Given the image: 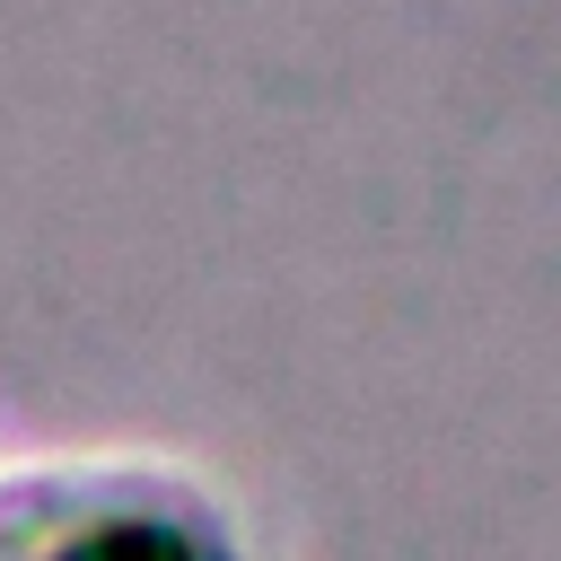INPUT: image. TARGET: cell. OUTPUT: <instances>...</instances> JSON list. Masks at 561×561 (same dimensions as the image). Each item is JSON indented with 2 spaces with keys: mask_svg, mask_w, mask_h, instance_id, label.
<instances>
[{
  "mask_svg": "<svg viewBox=\"0 0 561 561\" xmlns=\"http://www.w3.org/2000/svg\"><path fill=\"white\" fill-rule=\"evenodd\" d=\"M0 561H245V535L184 465L35 456L0 473Z\"/></svg>",
  "mask_w": 561,
  "mask_h": 561,
  "instance_id": "1",
  "label": "cell"
}]
</instances>
